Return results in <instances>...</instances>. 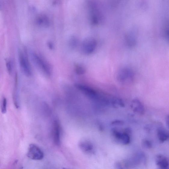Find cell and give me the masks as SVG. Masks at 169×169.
Segmentation results:
<instances>
[{
	"instance_id": "20",
	"label": "cell",
	"mask_w": 169,
	"mask_h": 169,
	"mask_svg": "<svg viewBox=\"0 0 169 169\" xmlns=\"http://www.w3.org/2000/svg\"><path fill=\"white\" fill-rule=\"evenodd\" d=\"M6 66L7 69L9 74H11L12 72V64L11 60H8L6 62Z\"/></svg>"
},
{
	"instance_id": "12",
	"label": "cell",
	"mask_w": 169,
	"mask_h": 169,
	"mask_svg": "<svg viewBox=\"0 0 169 169\" xmlns=\"http://www.w3.org/2000/svg\"><path fill=\"white\" fill-rule=\"evenodd\" d=\"M79 146L81 150L84 153L89 154L93 152V145L89 141H84L81 142Z\"/></svg>"
},
{
	"instance_id": "22",
	"label": "cell",
	"mask_w": 169,
	"mask_h": 169,
	"mask_svg": "<svg viewBox=\"0 0 169 169\" xmlns=\"http://www.w3.org/2000/svg\"><path fill=\"white\" fill-rule=\"evenodd\" d=\"M111 124L113 125L121 126L124 124V122L122 121L116 120L112 121Z\"/></svg>"
},
{
	"instance_id": "2",
	"label": "cell",
	"mask_w": 169,
	"mask_h": 169,
	"mask_svg": "<svg viewBox=\"0 0 169 169\" xmlns=\"http://www.w3.org/2000/svg\"><path fill=\"white\" fill-rule=\"evenodd\" d=\"M75 86L91 100L96 101H103L104 98L101 97L96 91L90 87L81 84H76Z\"/></svg>"
},
{
	"instance_id": "7",
	"label": "cell",
	"mask_w": 169,
	"mask_h": 169,
	"mask_svg": "<svg viewBox=\"0 0 169 169\" xmlns=\"http://www.w3.org/2000/svg\"><path fill=\"white\" fill-rule=\"evenodd\" d=\"M97 42L93 38H88L84 40L81 47V51L84 54H90L96 49Z\"/></svg>"
},
{
	"instance_id": "14",
	"label": "cell",
	"mask_w": 169,
	"mask_h": 169,
	"mask_svg": "<svg viewBox=\"0 0 169 169\" xmlns=\"http://www.w3.org/2000/svg\"><path fill=\"white\" fill-rule=\"evenodd\" d=\"M125 39L126 43L128 46L133 47L136 44V38L133 34H128L126 35Z\"/></svg>"
},
{
	"instance_id": "8",
	"label": "cell",
	"mask_w": 169,
	"mask_h": 169,
	"mask_svg": "<svg viewBox=\"0 0 169 169\" xmlns=\"http://www.w3.org/2000/svg\"><path fill=\"white\" fill-rule=\"evenodd\" d=\"M52 133L54 143L56 146H60V128L58 121L55 120L54 121Z\"/></svg>"
},
{
	"instance_id": "3",
	"label": "cell",
	"mask_w": 169,
	"mask_h": 169,
	"mask_svg": "<svg viewBox=\"0 0 169 169\" xmlns=\"http://www.w3.org/2000/svg\"><path fill=\"white\" fill-rule=\"evenodd\" d=\"M27 53L23 54L21 51H19V61L22 72L26 76H31L32 72Z\"/></svg>"
},
{
	"instance_id": "4",
	"label": "cell",
	"mask_w": 169,
	"mask_h": 169,
	"mask_svg": "<svg viewBox=\"0 0 169 169\" xmlns=\"http://www.w3.org/2000/svg\"><path fill=\"white\" fill-rule=\"evenodd\" d=\"M111 134L116 143L123 145H127L130 143V135L124 132H121L113 128L111 131Z\"/></svg>"
},
{
	"instance_id": "21",
	"label": "cell",
	"mask_w": 169,
	"mask_h": 169,
	"mask_svg": "<svg viewBox=\"0 0 169 169\" xmlns=\"http://www.w3.org/2000/svg\"><path fill=\"white\" fill-rule=\"evenodd\" d=\"M164 34L165 38L169 42V23H168L165 26L164 29Z\"/></svg>"
},
{
	"instance_id": "5",
	"label": "cell",
	"mask_w": 169,
	"mask_h": 169,
	"mask_svg": "<svg viewBox=\"0 0 169 169\" xmlns=\"http://www.w3.org/2000/svg\"><path fill=\"white\" fill-rule=\"evenodd\" d=\"M134 77L133 72L130 69L123 68L118 71L117 78L121 83H126L133 80Z\"/></svg>"
},
{
	"instance_id": "17",
	"label": "cell",
	"mask_w": 169,
	"mask_h": 169,
	"mask_svg": "<svg viewBox=\"0 0 169 169\" xmlns=\"http://www.w3.org/2000/svg\"><path fill=\"white\" fill-rule=\"evenodd\" d=\"M78 43V40L75 38H73L69 40V46L71 48L74 49L77 46Z\"/></svg>"
},
{
	"instance_id": "10",
	"label": "cell",
	"mask_w": 169,
	"mask_h": 169,
	"mask_svg": "<svg viewBox=\"0 0 169 169\" xmlns=\"http://www.w3.org/2000/svg\"><path fill=\"white\" fill-rule=\"evenodd\" d=\"M131 107L135 113L140 115L145 113V109L143 103L138 99H134L132 101Z\"/></svg>"
},
{
	"instance_id": "1",
	"label": "cell",
	"mask_w": 169,
	"mask_h": 169,
	"mask_svg": "<svg viewBox=\"0 0 169 169\" xmlns=\"http://www.w3.org/2000/svg\"><path fill=\"white\" fill-rule=\"evenodd\" d=\"M31 55L33 63L38 69L46 75H51V69L45 60L35 53L32 52Z\"/></svg>"
},
{
	"instance_id": "24",
	"label": "cell",
	"mask_w": 169,
	"mask_h": 169,
	"mask_svg": "<svg viewBox=\"0 0 169 169\" xmlns=\"http://www.w3.org/2000/svg\"><path fill=\"white\" fill-rule=\"evenodd\" d=\"M48 45L49 48L51 49H53L54 48V45L52 42H49L48 43Z\"/></svg>"
},
{
	"instance_id": "9",
	"label": "cell",
	"mask_w": 169,
	"mask_h": 169,
	"mask_svg": "<svg viewBox=\"0 0 169 169\" xmlns=\"http://www.w3.org/2000/svg\"><path fill=\"white\" fill-rule=\"evenodd\" d=\"M90 5L91 19L94 24H97L101 19L100 13L95 4L92 3Z\"/></svg>"
},
{
	"instance_id": "11",
	"label": "cell",
	"mask_w": 169,
	"mask_h": 169,
	"mask_svg": "<svg viewBox=\"0 0 169 169\" xmlns=\"http://www.w3.org/2000/svg\"><path fill=\"white\" fill-rule=\"evenodd\" d=\"M155 164L157 166L162 169H167L169 167V162L166 157L159 154L155 157Z\"/></svg>"
},
{
	"instance_id": "15",
	"label": "cell",
	"mask_w": 169,
	"mask_h": 169,
	"mask_svg": "<svg viewBox=\"0 0 169 169\" xmlns=\"http://www.w3.org/2000/svg\"><path fill=\"white\" fill-rule=\"evenodd\" d=\"M75 72L78 75H82L86 72L85 68L82 65H77L75 67Z\"/></svg>"
},
{
	"instance_id": "18",
	"label": "cell",
	"mask_w": 169,
	"mask_h": 169,
	"mask_svg": "<svg viewBox=\"0 0 169 169\" xmlns=\"http://www.w3.org/2000/svg\"><path fill=\"white\" fill-rule=\"evenodd\" d=\"M142 145L144 148L146 149H150L152 146L151 142L146 139L142 141Z\"/></svg>"
},
{
	"instance_id": "23",
	"label": "cell",
	"mask_w": 169,
	"mask_h": 169,
	"mask_svg": "<svg viewBox=\"0 0 169 169\" xmlns=\"http://www.w3.org/2000/svg\"><path fill=\"white\" fill-rule=\"evenodd\" d=\"M165 121L168 129L169 130V115H168L165 118Z\"/></svg>"
},
{
	"instance_id": "6",
	"label": "cell",
	"mask_w": 169,
	"mask_h": 169,
	"mask_svg": "<svg viewBox=\"0 0 169 169\" xmlns=\"http://www.w3.org/2000/svg\"><path fill=\"white\" fill-rule=\"evenodd\" d=\"M27 156L35 160H40L44 158V155L42 151L37 145L32 144L29 145Z\"/></svg>"
},
{
	"instance_id": "19",
	"label": "cell",
	"mask_w": 169,
	"mask_h": 169,
	"mask_svg": "<svg viewBox=\"0 0 169 169\" xmlns=\"http://www.w3.org/2000/svg\"><path fill=\"white\" fill-rule=\"evenodd\" d=\"M7 105V100L5 97H4L2 100V112L3 114H5L6 112Z\"/></svg>"
},
{
	"instance_id": "13",
	"label": "cell",
	"mask_w": 169,
	"mask_h": 169,
	"mask_svg": "<svg viewBox=\"0 0 169 169\" xmlns=\"http://www.w3.org/2000/svg\"><path fill=\"white\" fill-rule=\"evenodd\" d=\"M157 136L158 140L161 143H163L169 138V134L161 128L158 129L157 131Z\"/></svg>"
},
{
	"instance_id": "16",
	"label": "cell",
	"mask_w": 169,
	"mask_h": 169,
	"mask_svg": "<svg viewBox=\"0 0 169 169\" xmlns=\"http://www.w3.org/2000/svg\"><path fill=\"white\" fill-rule=\"evenodd\" d=\"M112 103L113 105L116 107H123L124 106V104L122 100L119 99H114L112 100Z\"/></svg>"
}]
</instances>
